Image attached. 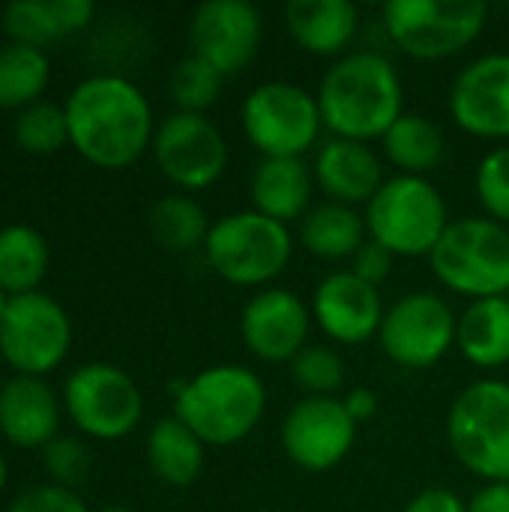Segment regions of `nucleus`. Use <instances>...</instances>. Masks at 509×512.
Segmentation results:
<instances>
[{"mask_svg": "<svg viewBox=\"0 0 509 512\" xmlns=\"http://www.w3.org/2000/svg\"><path fill=\"white\" fill-rule=\"evenodd\" d=\"M69 144L96 168H129L153 147V108L138 84L123 75L102 72L84 78L63 105Z\"/></svg>", "mask_w": 509, "mask_h": 512, "instance_id": "1", "label": "nucleus"}, {"mask_svg": "<svg viewBox=\"0 0 509 512\" xmlns=\"http://www.w3.org/2000/svg\"><path fill=\"white\" fill-rule=\"evenodd\" d=\"M315 96L333 138L372 144L405 114L402 75L381 51H348L333 60Z\"/></svg>", "mask_w": 509, "mask_h": 512, "instance_id": "2", "label": "nucleus"}, {"mask_svg": "<svg viewBox=\"0 0 509 512\" xmlns=\"http://www.w3.org/2000/svg\"><path fill=\"white\" fill-rule=\"evenodd\" d=\"M267 411V387L258 372L240 363L207 366L174 387V417L183 420L204 447H234L246 441Z\"/></svg>", "mask_w": 509, "mask_h": 512, "instance_id": "3", "label": "nucleus"}, {"mask_svg": "<svg viewBox=\"0 0 509 512\" xmlns=\"http://www.w3.org/2000/svg\"><path fill=\"white\" fill-rule=\"evenodd\" d=\"M369 240L396 258H429L450 219L441 189L429 177L393 174L363 207Z\"/></svg>", "mask_w": 509, "mask_h": 512, "instance_id": "4", "label": "nucleus"}, {"mask_svg": "<svg viewBox=\"0 0 509 512\" xmlns=\"http://www.w3.org/2000/svg\"><path fill=\"white\" fill-rule=\"evenodd\" d=\"M207 267L237 288H270L294 255V234L288 225L255 210H237L210 225L204 243Z\"/></svg>", "mask_w": 509, "mask_h": 512, "instance_id": "5", "label": "nucleus"}, {"mask_svg": "<svg viewBox=\"0 0 509 512\" xmlns=\"http://www.w3.org/2000/svg\"><path fill=\"white\" fill-rule=\"evenodd\" d=\"M456 462L483 483H509V381H471L447 411Z\"/></svg>", "mask_w": 509, "mask_h": 512, "instance_id": "6", "label": "nucleus"}, {"mask_svg": "<svg viewBox=\"0 0 509 512\" xmlns=\"http://www.w3.org/2000/svg\"><path fill=\"white\" fill-rule=\"evenodd\" d=\"M435 279L468 300L509 291V228L489 216L453 219L429 255Z\"/></svg>", "mask_w": 509, "mask_h": 512, "instance_id": "7", "label": "nucleus"}, {"mask_svg": "<svg viewBox=\"0 0 509 512\" xmlns=\"http://www.w3.org/2000/svg\"><path fill=\"white\" fill-rule=\"evenodd\" d=\"M390 42L414 60H447L474 45L489 21L480 0H390L381 9Z\"/></svg>", "mask_w": 509, "mask_h": 512, "instance_id": "8", "label": "nucleus"}, {"mask_svg": "<svg viewBox=\"0 0 509 512\" xmlns=\"http://www.w3.org/2000/svg\"><path fill=\"white\" fill-rule=\"evenodd\" d=\"M246 141L261 159H306L324 129L318 96L291 81H264L240 105Z\"/></svg>", "mask_w": 509, "mask_h": 512, "instance_id": "9", "label": "nucleus"}, {"mask_svg": "<svg viewBox=\"0 0 509 512\" xmlns=\"http://www.w3.org/2000/svg\"><path fill=\"white\" fill-rule=\"evenodd\" d=\"M459 315L435 291H411L387 306L378 345L402 369L423 372L456 348Z\"/></svg>", "mask_w": 509, "mask_h": 512, "instance_id": "10", "label": "nucleus"}, {"mask_svg": "<svg viewBox=\"0 0 509 512\" xmlns=\"http://www.w3.org/2000/svg\"><path fill=\"white\" fill-rule=\"evenodd\" d=\"M63 408L87 438L120 441L141 423L144 396L123 369L108 363H87L66 378Z\"/></svg>", "mask_w": 509, "mask_h": 512, "instance_id": "11", "label": "nucleus"}, {"mask_svg": "<svg viewBox=\"0 0 509 512\" xmlns=\"http://www.w3.org/2000/svg\"><path fill=\"white\" fill-rule=\"evenodd\" d=\"M72 345L69 315L48 294H18L0 321V354L18 372L42 378L57 369Z\"/></svg>", "mask_w": 509, "mask_h": 512, "instance_id": "12", "label": "nucleus"}, {"mask_svg": "<svg viewBox=\"0 0 509 512\" xmlns=\"http://www.w3.org/2000/svg\"><path fill=\"white\" fill-rule=\"evenodd\" d=\"M153 159L168 183L186 192L213 186L231 159L225 132L207 114L171 111L153 135Z\"/></svg>", "mask_w": 509, "mask_h": 512, "instance_id": "13", "label": "nucleus"}, {"mask_svg": "<svg viewBox=\"0 0 509 512\" xmlns=\"http://www.w3.org/2000/svg\"><path fill=\"white\" fill-rule=\"evenodd\" d=\"M357 429L360 426L345 411L342 396H303L282 417L279 444L291 465L309 474H324L351 456Z\"/></svg>", "mask_w": 509, "mask_h": 512, "instance_id": "14", "label": "nucleus"}, {"mask_svg": "<svg viewBox=\"0 0 509 512\" xmlns=\"http://www.w3.org/2000/svg\"><path fill=\"white\" fill-rule=\"evenodd\" d=\"M264 39V18L249 0H207L189 18L192 54L207 60L219 75L243 72Z\"/></svg>", "mask_w": 509, "mask_h": 512, "instance_id": "15", "label": "nucleus"}, {"mask_svg": "<svg viewBox=\"0 0 509 512\" xmlns=\"http://www.w3.org/2000/svg\"><path fill=\"white\" fill-rule=\"evenodd\" d=\"M453 123L486 141H509V54L489 51L474 57L447 96Z\"/></svg>", "mask_w": 509, "mask_h": 512, "instance_id": "16", "label": "nucleus"}, {"mask_svg": "<svg viewBox=\"0 0 509 512\" xmlns=\"http://www.w3.org/2000/svg\"><path fill=\"white\" fill-rule=\"evenodd\" d=\"M312 306H306L288 288H261L255 291L240 312V336L252 357L264 363H291L312 333Z\"/></svg>", "mask_w": 509, "mask_h": 512, "instance_id": "17", "label": "nucleus"}, {"mask_svg": "<svg viewBox=\"0 0 509 512\" xmlns=\"http://www.w3.org/2000/svg\"><path fill=\"white\" fill-rule=\"evenodd\" d=\"M381 291L351 270L327 273L312 294V318L315 327L336 345H366L378 339L384 321Z\"/></svg>", "mask_w": 509, "mask_h": 512, "instance_id": "18", "label": "nucleus"}, {"mask_svg": "<svg viewBox=\"0 0 509 512\" xmlns=\"http://www.w3.org/2000/svg\"><path fill=\"white\" fill-rule=\"evenodd\" d=\"M312 174L324 198L345 207H366L387 180L384 159L372 150V144L348 138L324 141L315 153Z\"/></svg>", "mask_w": 509, "mask_h": 512, "instance_id": "19", "label": "nucleus"}, {"mask_svg": "<svg viewBox=\"0 0 509 512\" xmlns=\"http://www.w3.org/2000/svg\"><path fill=\"white\" fill-rule=\"evenodd\" d=\"M0 432L9 444L39 450L60 435V399L42 381L15 375L0 387Z\"/></svg>", "mask_w": 509, "mask_h": 512, "instance_id": "20", "label": "nucleus"}, {"mask_svg": "<svg viewBox=\"0 0 509 512\" xmlns=\"http://www.w3.org/2000/svg\"><path fill=\"white\" fill-rule=\"evenodd\" d=\"M285 30L306 54L339 60L360 33V9L351 0H291Z\"/></svg>", "mask_w": 509, "mask_h": 512, "instance_id": "21", "label": "nucleus"}, {"mask_svg": "<svg viewBox=\"0 0 509 512\" xmlns=\"http://www.w3.org/2000/svg\"><path fill=\"white\" fill-rule=\"evenodd\" d=\"M312 195L315 174L306 159H258L249 180L255 213L291 228V222H300L315 207Z\"/></svg>", "mask_w": 509, "mask_h": 512, "instance_id": "22", "label": "nucleus"}, {"mask_svg": "<svg viewBox=\"0 0 509 512\" xmlns=\"http://www.w3.org/2000/svg\"><path fill=\"white\" fill-rule=\"evenodd\" d=\"M93 12L90 0H15L3 9V33L9 42L42 48L84 30Z\"/></svg>", "mask_w": 509, "mask_h": 512, "instance_id": "23", "label": "nucleus"}, {"mask_svg": "<svg viewBox=\"0 0 509 512\" xmlns=\"http://www.w3.org/2000/svg\"><path fill=\"white\" fill-rule=\"evenodd\" d=\"M456 348L459 354L483 372H495L509 366V300L504 297H486L471 300L459 312V330H456Z\"/></svg>", "mask_w": 509, "mask_h": 512, "instance_id": "24", "label": "nucleus"}, {"mask_svg": "<svg viewBox=\"0 0 509 512\" xmlns=\"http://www.w3.org/2000/svg\"><path fill=\"white\" fill-rule=\"evenodd\" d=\"M297 240L315 258L351 261L369 240V231H366V219L357 207L321 201L300 219Z\"/></svg>", "mask_w": 509, "mask_h": 512, "instance_id": "25", "label": "nucleus"}, {"mask_svg": "<svg viewBox=\"0 0 509 512\" xmlns=\"http://www.w3.org/2000/svg\"><path fill=\"white\" fill-rule=\"evenodd\" d=\"M147 462L156 480L171 489H186L204 471V441L174 414L162 417L147 435Z\"/></svg>", "mask_w": 509, "mask_h": 512, "instance_id": "26", "label": "nucleus"}, {"mask_svg": "<svg viewBox=\"0 0 509 512\" xmlns=\"http://www.w3.org/2000/svg\"><path fill=\"white\" fill-rule=\"evenodd\" d=\"M444 150L447 141L441 126L420 111H405L381 138L384 159L396 168V174L408 177H429L441 165Z\"/></svg>", "mask_w": 509, "mask_h": 512, "instance_id": "27", "label": "nucleus"}, {"mask_svg": "<svg viewBox=\"0 0 509 512\" xmlns=\"http://www.w3.org/2000/svg\"><path fill=\"white\" fill-rule=\"evenodd\" d=\"M48 273L45 237L30 225H9L0 231V288L9 297L33 294Z\"/></svg>", "mask_w": 509, "mask_h": 512, "instance_id": "28", "label": "nucleus"}, {"mask_svg": "<svg viewBox=\"0 0 509 512\" xmlns=\"http://www.w3.org/2000/svg\"><path fill=\"white\" fill-rule=\"evenodd\" d=\"M210 225L207 210L183 192L165 195L150 207V234L168 252L204 249Z\"/></svg>", "mask_w": 509, "mask_h": 512, "instance_id": "29", "label": "nucleus"}, {"mask_svg": "<svg viewBox=\"0 0 509 512\" xmlns=\"http://www.w3.org/2000/svg\"><path fill=\"white\" fill-rule=\"evenodd\" d=\"M48 57L42 48L6 42L0 45V108H27L48 87Z\"/></svg>", "mask_w": 509, "mask_h": 512, "instance_id": "30", "label": "nucleus"}, {"mask_svg": "<svg viewBox=\"0 0 509 512\" xmlns=\"http://www.w3.org/2000/svg\"><path fill=\"white\" fill-rule=\"evenodd\" d=\"M12 132H15L18 147L27 150V153H33V156H51L63 144H69L66 111L60 105L42 102V99L18 111Z\"/></svg>", "mask_w": 509, "mask_h": 512, "instance_id": "31", "label": "nucleus"}, {"mask_svg": "<svg viewBox=\"0 0 509 512\" xmlns=\"http://www.w3.org/2000/svg\"><path fill=\"white\" fill-rule=\"evenodd\" d=\"M222 87L225 75H219L207 60L195 54L183 57L171 72V96L177 102V111L207 114V108L219 99Z\"/></svg>", "mask_w": 509, "mask_h": 512, "instance_id": "32", "label": "nucleus"}, {"mask_svg": "<svg viewBox=\"0 0 509 512\" xmlns=\"http://www.w3.org/2000/svg\"><path fill=\"white\" fill-rule=\"evenodd\" d=\"M288 366L306 396H339L345 384V360L330 345H306Z\"/></svg>", "mask_w": 509, "mask_h": 512, "instance_id": "33", "label": "nucleus"}, {"mask_svg": "<svg viewBox=\"0 0 509 512\" xmlns=\"http://www.w3.org/2000/svg\"><path fill=\"white\" fill-rule=\"evenodd\" d=\"M474 192L483 213L509 228V144L492 147L477 162Z\"/></svg>", "mask_w": 509, "mask_h": 512, "instance_id": "34", "label": "nucleus"}, {"mask_svg": "<svg viewBox=\"0 0 509 512\" xmlns=\"http://www.w3.org/2000/svg\"><path fill=\"white\" fill-rule=\"evenodd\" d=\"M42 462L51 480L63 489H75L90 474V450L69 435H57L51 444L42 447Z\"/></svg>", "mask_w": 509, "mask_h": 512, "instance_id": "35", "label": "nucleus"}, {"mask_svg": "<svg viewBox=\"0 0 509 512\" xmlns=\"http://www.w3.org/2000/svg\"><path fill=\"white\" fill-rule=\"evenodd\" d=\"M9 512H87V504L75 495V489L45 483V486H33L21 492L9 504Z\"/></svg>", "mask_w": 509, "mask_h": 512, "instance_id": "36", "label": "nucleus"}, {"mask_svg": "<svg viewBox=\"0 0 509 512\" xmlns=\"http://www.w3.org/2000/svg\"><path fill=\"white\" fill-rule=\"evenodd\" d=\"M393 261H396V255H390L384 246L366 240L363 249L351 258V267H348V270H351L354 276H360L363 282L381 288V285L390 279V273H393Z\"/></svg>", "mask_w": 509, "mask_h": 512, "instance_id": "37", "label": "nucleus"}, {"mask_svg": "<svg viewBox=\"0 0 509 512\" xmlns=\"http://www.w3.org/2000/svg\"><path fill=\"white\" fill-rule=\"evenodd\" d=\"M402 512H468V501H462L450 489L432 486V489H423L420 495H414L402 507Z\"/></svg>", "mask_w": 509, "mask_h": 512, "instance_id": "38", "label": "nucleus"}, {"mask_svg": "<svg viewBox=\"0 0 509 512\" xmlns=\"http://www.w3.org/2000/svg\"><path fill=\"white\" fill-rule=\"evenodd\" d=\"M468 512H509V483H483L468 498Z\"/></svg>", "mask_w": 509, "mask_h": 512, "instance_id": "39", "label": "nucleus"}, {"mask_svg": "<svg viewBox=\"0 0 509 512\" xmlns=\"http://www.w3.org/2000/svg\"><path fill=\"white\" fill-rule=\"evenodd\" d=\"M342 402H345V411L351 414V420L360 426V423H369L375 414H378V408H381V402H378V393L372 390V387H351L345 396H342Z\"/></svg>", "mask_w": 509, "mask_h": 512, "instance_id": "40", "label": "nucleus"}, {"mask_svg": "<svg viewBox=\"0 0 509 512\" xmlns=\"http://www.w3.org/2000/svg\"><path fill=\"white\" fill-rule=\"evenodd\" d=\"M9 300H12V297H9V294L0 288V321H3V315H6V306H9Z\"/></svg>", "mask_w": 509, "mask_h": 512, "instance_id": "41", "label": "nucleus"}, {"mask_svg": "<svg viewBox=\"0 0 509 512\" xmlns=\"http://www.w3.org/2000/svg\"><path fill=\"white\" fill-rule=\"evenodd\" d=\"M3 486H6V462L0 456V492H3Z\"/></svg>", "mask_w": 509, "mask_h": 512, "instance_id": "42", "label": "nucleus"}, {"mask_svg": "<svg viewBox=\"0 0 509 512\" xmlns=\"http://www.w3.org/2000/svg\"><path fill=\"white\" fill-rule=\"evenodd\" d=\"M99 512H135V510H126V507H105V510Z\"/></svg>", "mask_w": 509, "mask_h": 512, "instance_id": "43", "label": "nucleus"}, {"mask_svg": "<svg viewBox=\"0 0 509 512\" xmlns=\"http://www.w3.org/2000/svg\"><path fill=\"white\" fill-rule=\"evenodd\" d=\"M507 300H509V291H507Z\"/></svg>", "mask_w": 509, "mask_h": 512, "instance_id": "44", "label": "nucleus"}, {"mask_svg": "<svg viewBox=\"0 0 509 512\" xmlns=\"http://www.w3.org/2000/svg\"><path fill=\"white\" fill-rule=\"evenodd\" d=\"M507 12H509V9H507Z\"/></svg>", "mask_w": 509, "mask_h": 512, "instance_id": "45", "label": "nucleus"}]
</instances>
